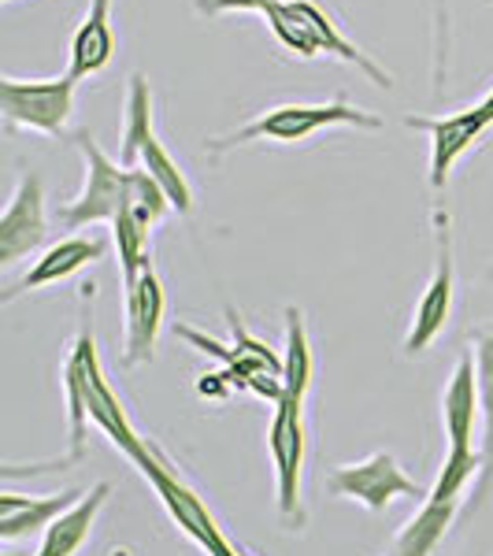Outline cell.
I'll list each match as a JSON object with an SVG mask.
<instances>
[{"mask_svg": "<svg viewBox=\"0 0 493 556\" xmlns=\"http://www.w3.org/2000/svg\"><path fill=\"white\" fill-rule=\"evenodd\" d=\"M230 556H238V553H230Z\"/></svg>", "mask_w": 493, "mask_h": 556, "instance_id": "4316f807", "label": "cell"}, {"mask_svg": "<svg viewBox=\"0 0 493 556\" xmlns=\"http://www.w3.org/2000/svg\"><path fill=\"white\" fill-rule=\"evenodd\" d=\"M64 386H75V390L83 393L89 419H93V424L104 430L108 442H112L115 450L127 456L134 468H141V464H146L149 456L156 453L149 445V438H141L138 430H134L130 416L123 412V401L115 397V390L104 379V367H101V356H97V342H93V327H89V316L83 319L75 345H71V356H67V364H64Z\"/></svg>", "mask_w": 493, "mask_h": 556, "instance_id": "6da1fadb", "label": "cell"}, {"mask_svg": "<svg viewBox=\"0 0 493 556\" xmlns=\"http://www.w3.org/2000/svg\"><path fill=\"white\" fill-rule=\"evenodd\" d=\"M282 4V0H197V12L223 15V12H267V8Z\"/></svg>", "mask_w": 493, "mask_h": 556, "instance_id": "cb8c5ba5", "label": "cell"}, {"mask_svg": "<svg viewBox=\"0 0 493 556\" xmlns=\"http://www.w3.org/2000/svg\"><path fill=\"white\" fill-rule=\"evenodd\" d=\"M293 8H298V15H301L304 23H308V30L316 34V41H319V49H323V52H330V56H338V60H345V64L361 67L375 86H382V89H390V86H393L387 71H382L379 64H371V60H367L364 52L356 49V45L349 41L342 30H338L334 20H330V15L323 12L319 4H312V0H298Z\"/></svg>", "mask_w": 493, "mask_h": 556, "instance_id": "ac0fdd59", "label": "cell"}, {"mask_svg": "<svg viewBox=\"0 0 493 556\" xmlns=\"http://www.w3.org/2000/svg\"><path fill=\"white\" fill-rule=\"evenodd\" d=\"M267 445H271L275 460V497H279V513L286 523L301 527V475H304V405L298 401H279L275 405L271 430H267Z\"/></svg>", "mask_w": 493, "mask_h": 556, "instance_id": "ba28073f", "label": "cell"}, {"mask_svg": "<svg viewBox=\"0 0 493 556\" xmlns=\"http://www.w3.org/2000/svg\"><path fill=\"white\" fill-rule=\"evenodd\" d=\"M45 186L38 175H23L0 215V267L20 264L45 241Z\"/></svg>", "mask_w": 493, "mask_h": 556, "instance_id": "8fae6325", "label": "cell"}, {"mask_svg": "<svg viewBox=\"0 0 493 556\" xmlns=\"http://www.w3.org/2000/svg\"><path fill=\"white\" fill-rule=\"evenodd\" d=\"M146 167V172L164 186V193L172 197L178 215L193 212V190L190 178L182 175V167L172 160V152L160 146L156 127H152V97L149 83L141 75L130 78L127 93V123H123V167Z\"/></svg>", "mask_w": 493, "mask_h": 556, "instance_id": "3957f363", "label": "cell"}, {"mask_svg": "<svg viewBox=\"0 0 493 556\" xmlns=\"http://www.w3.org/2000/svg\"><path fill=\"white\" fill-rule=\"evenodd\" d=\"M115 56V34H112V0H89V12L83 26L71 38V78H89L104 71Z\"/></svg>", "mask_w": 493, "mask_h": 556, "instance_id": "9a60e30c", "label": "cell"}, {"mask_svg": "<svg viewBox=\"0 0 493 556\" xmlns=\"http://www.w3.org/2000/svg\"><path fill=\"white\" fill-rule=\"evenodd\" d=\"M327 127L379 130L382 119L371 112H361V108H353L349 101H342V97L330 104H279V108H267L264 115H256L253 123L238 127L235 134H227V138H212L204 149H208L212 156H219V152L249 146V141H286V146H290V141H304Z\"/></svg>", "mask_w": 493, "mask_h": 556, "instance_id": "7a4b0ae2", "label": "cell"}, {"mask_svg": "<svg viewBox=\"0 0 493 556\" xmlns=\"http://www.w3.org/2000/svg\"><path fill=\"white\" fill-rule=\"evenodd\" d=\"M312 345H308V330H304L301 308H286V353H282V386H286V401H298L304 405L312 390Z\"/></svg>", "mask_w": 493, "mask_h": 556, "instance_id": "ffe728a7", "label": "cell"}, {"mask_svg": "<svg viewBox=\"0 0 493 556\" xmlns=\"http://www.w3.org/2000/svg\"><path fill=\"white\" fill-rule=\"evenodd\" d=\"M86 493L83 490H60L41 493V497H23V493H0V542H20L34 531H49L67 508H75Z\"/></svg>", "mask_w": 493, "mask_h": 556, "instance_id": "4fadbf2b", "label": "cell"}, {"mask_svg": "<svg viewBox=\"0 0 493 556\" xmlns=\"http://www.w3.org/2000/svg\"><path fill=\"white\" fill-rule=\"evenodd\" d=\"M138 471H141V479H146L149 486L156 490L160 505L167 508L172 523L186 538H193V542L201 545V549L208 553V556H230V553H235V545L223 538L219 523H215V516L208 513V508H204V501L197 497V493L186 486L182 479H178V471H172V464H167L164 456L152 453Z\"/></svg>", "mask_w": 493, "mask_h": 556, "instance_id": "8992f818", "label": "cell"}, {"mask_svg": "<svg viewBox=\"0 0 493 556\" xmlns=\"http://www.w3.org/2000/svg\"><path fill=\"white\" fill-rule=\"evenodd\" d=\"M412 130H424L430 138V190H445L450 172L456 160L468 152L475 141L486 134L493 123L486 119L482 108H468V112H453L442 119H427V115H408Z\"/></svg>", "mask_w": 493, "mask_h": 556, "instance_id": "30bf717a", "label": "cell"}, {"mask_svg": "<svg viewBox=\"0 0 493 556\" xmlns=\"http://www.w3.org/2000/svg\"><path fill=\"white\" fill-rule=\"evenodd\" d=\"M104 256V241L101 238H64L56 245H49L45 253L34 260V267L20 278L15 293L26 290H41V286L64 282V278L78 275L83 267L97 264Z\"/></svg>", "mask_w": 493, "mask_h": 556, "instance_id": "2e32d148", "label": "cell"}, {"mask_svg": "<svg viewBox=\"0 0 493 556\" xmlns=\"http://www.w3.org/2000/svg\"><path fill=\"white\" fill-rule=\"evenodd\" d=\"M164 327V282L146 267L138 282L127 286V342H123V364H149L156 353V338Z\"/></svg>", "mask_w": 493, "mask_h": 556, "instance_id": "7c38bea8", "label": "cell"}, {"mask_svg": "<svg viewBox=\"0 0 493 556\" xmlns=\"http://www.w3.org/2000/svg\"><path fill=\"white\" fill-rule=\"evenodd\" d=\"M108 493H112V482H97V486L89 490L75 508H67V513L41 534V545H38V553H34V556H75L86 545L89 531H93V523H97V516H101Z\"/></svg>", "mask_w": 493, "mask_h": 556, "instance_id": "e0dca14e", "label": "cell"}, {"mask_svg": "<svg viewBox=\"0 0 493 556\" xmlns=\"http://www.w3.org/2000/svg\"><path fill=\"white\" fill-rule=\"evenodd\" d=\"M327 486L334 497L356 501V505H364L367 513H375V516L387 513L390 501H397V497L427 501V493H430L419 486L416 479H408L405 468L397 464V456H390V453H371L361 464H342V468L330 471Z\"/></svg>", "mask_w": 493, "mask_h": 556, "instance_id": "52a82bcc", "label": "cell"}, {"mask_svg": "<svg viewBox=\"0 0 493 556\" xmlns=\"http://www.w3.org/2000/svg\"><path fill=\"white\" fill-rule=\"evenodd\" d=\"M112 238H115V253H119L123 286L138 282V275L146 271V267H152L149 264V230L138 227V223L130 219V212L123 208L112 223Z\"/></svg>", "mask_w": 493, "mask_h": 556, "instance_id": "44dd1931", "label": "cell"}, {"mask_svg": "<svg viewBox=\"0 0 493 556\" xmlns=\"http://www.w3.org/2000/svg\"><path fill=\"white\" fill-rule=\"evenodd\" d=\"M475 468H479V456L475 453H445V464H442V471H438V479H434V486H430L427 497L460 501V493L471 482Z\"/></svg>", "mask_w": 493, "mask_h": 556, "instance_id": "603a6c76", "label": "cell"}, {"mask_svg": "<svg viewBox=\"0 0 493 556\" xmlns=\"http://www.w3.org/2000/svg\"><path fill=\"white\" fill-rule=\"evenodd\" d=\"M75 146L86 160V186L75 201L56 212V219L71 230L93 227V223H115V215H119L123 204H127L130 167L115 164V160L97 146L89 130L75 134Z\"/></svg>", "mask_w": 493, "mask_h": 556, "instance_id": "5b68a950", "label": "cell"}, {"mask_svg": "<svg viewBox=\"0 0 493 556\" xmlns=\"http://www.w3.org/2000/svg\"><path fill=\"white\" fill-rule=\"evenodd\" d=\"M75 89L78 78H0V112L8 127H26L64 138L71 112H75Z\"/></svg>", "mask_w": 493, "mask_h": 556, "instance_id": "277c9868", "label": "cell"}, {"mask_svg": "<svg viewBox=\"0 0 493 556\" xmlns=\"http://www.w3.org/2000/svg\"><path fill=\"white\" fill-rule=\"evenodd\" d=\"M479 108H482V112H486V119L493 123V89H490V97H486V101H482Z\"/></svg>", "mask_w": 493, "mask_h": 556, "instance_id": "d4e9b609", "label": "cell"}, {"mask_svg": "<svg viewBox=\"0 0 493 556\" xmlns=\"http://www.w3.org/2000/svg\"><path fill=\"white\" fill-rule=\"evenodd\" d=\"M475 424H479V382H475V361L464 353L442 393V427L450 438V453H475Z\"/></svg>", "mask_w": 493, "mask_h": 556, "instance_id": "5bb4252c", "label": "cell"}, {"mask_svg": "<svg viewBox=\"0 0 493 556\" xmlns=\"http://www.w3.org/2000/svg\"><path fill=\"white\" fill-rule=\"evenodd\" d=\"M267 26H271V34L279 38L286 49H293L298 56L304 60H312V56H319V41H316V34L308 30V23L298 15V8L293 4H275V8H267Z\"/></svg>", "mask_w": 493, "mask_h": 556, "instance_id": "7402d4cb", "label": "cell"}, {"mask_svg": "<svg viewBox=\"0 0 493 556\" xmlns=\"http://www.w3.org/2000/svg\"><path fill=\"white\" fill-rule=\"evenodd\" d=\"M456 505L460 501H434L427 497L424 508L416 513L412 523L401 527V534L393 538V553L390 556H430L438 549V542L450 531L453 516H456Z\"/></svg>", "mask_w": 493, "mask_h": 556, "instance_id": "d6986e66", "label": "cell"}, {"mask_svg": "<svg viewBox=\"0 0 493 556\" xmlns=\"http://www.w3.org/2000/svg\"><path fill=\"white\" fill-rule=\"evenodd\" d=\"M434 223H438V230H434V245H438L434 275H430L424 298H419L416 312H412V327H408V334H405V353L408 356L424 353V349L445 330V323H450V312H453V241H450V215L438 212Z\"/></svg>", "mask_w": 493, "mask_h": 556, "instance_id": "9c48e42d", "label": "cell"}, {"mask_svg": "<svg viewBox=\"0 0 493 556\" xmlns=\"http://www.w3.org/2000/svg\"><path fill=\"white\" fill-rule=\"evenodd\" d=\"M445 26V15H442V0H438V30Z\"/></svg>", "mask_w": 493, "mask_h": 556, "instance_id": "484cf974", "label": "cell"}]
</instances>
